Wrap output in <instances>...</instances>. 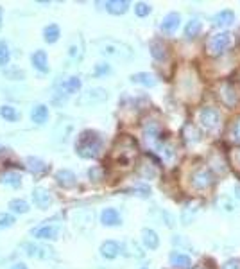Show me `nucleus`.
<instances>
[{"label": "nucleus", "instance_id": "obj_1", "mask_svg": "<svg viewBox=\"0 0 240 269\" xmlns=\"http://www.w3.org/2000/svg\"><path fill=\"white\" fill-rule=\"evenodd\" d=\"M102 151V138L97 131H82L76 142V152L81 158H97Z\"/></svg>", "mask_w": 240, "mask_h": 269}, {"label": "nucleus", "instance_id": "obj_2", "mask_svg": "<svg viewBox=\"0 0 240 269\" xmlns=\"http://www.w3.org/2000/svg\"><path fill=\"white\" fill-rule=\"evenodd\" d=\"M95 45L99 49V52L102 56H108V58H117V59H131L133 58V50L131 47H128L126 43L117 40H112V38H102V40H97Z\"/></svg>", "mask_w": 240, "mask_h": 269}, {"label": "nucleus", "instance_id": "obj_3", "mask_svg": "<svg viewBox=\"0 0 240 269\" xmlns=\"http://www.w3.org/2000/svg\"><path fill=\"white\" fill-rule=\"evenodd\" d=\"M231 41H233V36L231 33H217L208 40V54L210 56H221L231 47Z\"/></svg>", "mask_w": 240, "mask_h": 269}, {"label": "nucleus", "instance_id": "obj_4", "mask_svg": "<svg viewBox=\"0 0 240 269\" xmlns=\"http://www.w3.org/2000/svg\"><path fill=\"white\" fill-rule=\"evenodd\" d=\"M213 182H215V176L210 169H197L192 174V180H190L192 187L197 188V190L208 188L210 185H213Z\"/></svg>", "mask_w": 240, "mask_h": 269}, {"label": "nucleus", "instance_id": "obj_5", "mask_svg": "<svg viewBox=\"0 0 240 269\" xmlns=\"http://www.w3.org/2000/svg\"><path fill=\"white\" fill-rule=\"evenodd\" d=\"M199 122L201 126L205 129H215L217 126H219V122H221V115H219V111L215 110V108H211V106H208V108H203L199 113Z\"/></svg>", "mask_w": 240, "mask_h": 269}, {"label": "nucleus", "instance_id": "obj_6", "mask_svg": "<svg viewBox=\"0 0 240 269\" xmlns=\"http://www.w3.org/2000/svg\"><path fill=\"white\" fill-rule=\"evenodd\" d=\"M22 250L32 258H52L54 257V250H50L47 246L34 244V242H25V244H22Z\"/></svg>", "mask_w": 240, "mask_h": 269}, {"label": "nucleus", "instance_id": "obj_7", "mask_svg": "<svg viewBox=\"0 0 240 269\" xmlns=\"http://www.w3.org/2000/svg\"><path fill=\"white\" fill-rule=\"evenodd\" d=\"M32 199H34V205L38 206V208H41V210H47L48 206L54 203L52 194L43 187H36L34 190H32Z\"/></svg>", "mask_w": 240, "mask_h": 269}, {"label": "nucleus", "instance_id": "obj_8", "mask_svg": "<svg viewBox=\"0 0 240 269\" xmlns=\"http://www.w3.org/2000/svg\"><path fill=\"white\" fill-rule=\"evenodd\" d=\"M108 99V92L104 88H90L86 94L82 95L81 104H99V102H104Z\"/></svg>", "mask_w": 240, "mask_h": 269}, {"label": "nucleus", "instance_id": "obj_9", "mask_svg": "<svg viewBox=\"0 0 240 269\" xmlns=\"http://www.w3.org/2000/svg\"><path fill=\"white\" fill-rule=\"evenodd\" d=\"M58 234H59V224H43L40 228L32 230V235H34L36 239H41V240L58 239Z\"/></svg>", "mask_w": 240, "mask_h": 269}, {"label": "nucleus", "instance_id": "obj_10", "mask_svg": "<svg viewBox=\"0 0 240 269\" xmlns=\"http://www.w3.org/2000/svg\"><path fill=\"white\" fill-rule=\"evenodd\" d=\"M179 25H181V15L179 13H169L161 22V31L167 34H174Z\"/></svg>", "mask_w": 240, "mask_h": 269}, {"label": "nucleus", "instance_id": "obj_11", "mask_svg": "<svg viewBox=\"0 0 240 269\" xmlns=\"http://www.w3.org/2000/svg\"><path fill=\"white\" fill-rule=\"evenodd\" d=\"M120 252H122V246L118 244L117 240H106V242H102L100 244V255L104 258H117L118 255H120Z\"/></svg>", "mask_w": 240, "mask_h": 269}, {"label": "nucleus", "instance_id": "obj_12", "mask_svg": "<svg viewBox=\"0 0 240 269\" xmlns=\"http://www.w3.org/2000/svg\"><path fill=\"white\" fill-rule=\"evenodd\" d=\"M56 182H58V185H61L63 188H72V187H76L77 178L72 170L61 169L56 172Z\"/></svg>", "mask_w": 240, "mask_h": 269}, {"label": "nucleus", "instance_id": "obj_13", "mask_svg": "<svg viewBox=\"0 0 240 269\" xmlns=\"http://www.w3.org/2000/svg\"><path fill=\"white\" fill-rule=\"evenodd\" d=\"M100 222L104 226H120L122 219H120V214L115 208H104L100 214Z\"/></svg>", "mask_w": 240, "mask_h": 269}, {"label": "nucleus", "instance_id": "obj_14", "mask_svg": "<svg viewBox=\"0 0 240 269\" xmlns=\"http://www.w3.org/2000/svg\"><path fill=\"white\" fill-rule=\"evenodd\" d=\"M213 25L215 27H229V25L235 22V13L231 9H224V11H219L213 17Z\"/></svg>", "mask_w": 240, "mask_h": 269}, {"label": "nucleus", "instance_id": "obj_15", "mask_svg": "<svg viewBox=\"0 0 240 269\" xmlns=\"http://www.w3.org/2000/svg\"><path fill=\"white\" fill-rule=\"evenodd\" d=\"M25 167L29 172H32L34 176H41L45 174L48 170V165L45 162H41L40 158H34V156H29V158L25 160Z\"/></svg>", "mask_w": 240, "mask_h": 269}, {"label": "nucleus", "instance_id": "obj_16", "mask_svg": "<svg viewBox=\"0 0 240 269\" xmlns=\"http://www.w3.org/2000/svg\"><path fill=\"white\" fill-rule=\"evenodd\" d=\"M131 83H136V84H142V86H147V88H152L156 86V76H152L149 72H138V74H133L131 76Z\"/></svg>", "mask_w": 240, "mask_h": 269}, {"label": "nucleus", "instance_id": "obj_17", "mask_svg": "<svg viewBox=\"0 0 240 269\" xmlns=\"http://www.w3.org/2000/svg\"><path fill=\"white\" fill-rule=\"evenodd\" d=\"M31 63L34 65L36 70L40 72H48V59H47V52L45 50H36L32 56H31Z\"/></svg>", "mask_w": 240, "mask_h": 269}, {"label": "nucleus", "instance_id": "obj_18", "mask_svg": "<svg viewBox=\"0 0 240 269\" xmlns=\"http://www.w3.org/2000/svg\"><path fill=\"white\" fill-rule=\"evenodd\" d=\"M170 264H172V266H174L176 269H190V266H192V260H190V257H188V255H185V253L172 252V253H170Z\"/></svg>", "mask_w": 240, "mask_h": 269}, {"label": "nucleus", "instance_id": "obj_19", "mask_svg": "<svg viewBox=\"0 0 240 269\" xmlns=\"http://www.w3.org/2000/svg\"><path fill=\"white\" fill-rule=\"evenodd\" d=\"M142 242H144L145 248H149V250H156L160 246V237L154 230L144 228L142 230Z\"/></svg>", "mask_w": 240, "mask_h": 269}, {"label": "nucleus", "instance_id": "obj_20", "mask_svg": "<svg viewBox=\"0 0 240 269\" xmlns=\"http://www.w3.org/2000/svg\"><path fill=\"white\" fill-rule=\"evenodd\" d=\"M31 120L34 124H45L48 120V108L45 104H36L31 110Z\"/></svg>", "mask_w": 240, "mask_h": 269}, {"label": "nucleus", "instance_id": "obj_21", "mask_svg": "<svg viewBox=\"0 0 240 269\" xmlns=\"http://www.w3.org/2000/svg\"><path fill=\"white\" fill-rule=\"evenodd\" d=\"M106 9H108V13L118 17L129 9V2L128 0H110V2H106Z\"/></svg>", "mask_w": 240, "mask_h": 269}, {"label": "nucleus", "instance_id": "obj_22", "mask_svg": "<svg viewBox=\"0 0 240 269\" xmlns=\"http://www.w3.org/2000/svg\"><path fill=\"white\" fill-rule=\"evenodd\" d=\"M221 97H223L224 104H228V106H235L237 104V99H239V95H237V92H235V88L231 86L229 83L223 84V88H221Z\"/></svg>", "mask_w": 240, "mask_h": 269}, {"label": "nucleus", "instance_id": "obj_23", "mask_svg": "<svg viewBox=\"0 0 240 269\" xmlns=\"http://www.w3.org/2000/svg\"><path fill=\"white\" fill-rule=\"evenodd\" d=\"M79 88H81V79L76 76L68 77L66 81L61 84V90L64 92V95H72V94H77L79 92Z\"/></svg>", "mask_w": 240, "mask_h": 269}, {"label": "nucleus", "instance_id": "obj_24", "mask_svg": "<svg viewBox=\"0 0 240 269\" xmlns=\"http://www.w3.org/2000/svg\"><path fill=\"white\" fill-rule=\"evenodd\" d=\"M59 36H61V31L56 24H50L43 29V40L47 43H56L59 40Z\"/></svg>", "mask_w": 240, "mask_h": 269}, {"label": "nucleus", "instance_id": "obj_25", "mask_svg": "<svg viewBox=\"0 0 240 269\" xmlns=\"http://www.w3.org/2000/svg\"><path fill=\"white\" fill-rule=\"evenodd\" d=\"M151 56L158 61H163L167 58V47L163 45V41H152L151 43Z\"/></svg>", "mask_w": 240, "mask_h": 269}, {"label": "nucleus", "instance_id": "obj_26", "mask_svg": "<svg viewBox=\"0 0 240 269\" xmlns=\"http://www.w3.org/2000/svg\"><path fill=\"white\" fill-rule=\"evenodd\" d=\"M201 29H203V24H201L199 18H192L187 24V27H185V36L187 38H195L201 33Z\"/></svg>", "mask_w": 240, "mask_h": 269}, {"label": "nucleus", "instance_id": "obj_27", "mask_svg": "<svg viewBox=\"0 0 240 269\" xmlns=\"http://www.w3.org/2000/svg\"><path fill=\"white\" fill-rule=\"evenodd\" d=\"M0 183L11 185V187H20L22 185V176L18 172H6V174L0 176Z\"/></svg>", "mask_w": 240, "mask_h": 269}, {"label": "nucleus", "instance_id": "obj_28", "mask_svg": "<svg viewBox=\"0 0 240 269\" xmlns=\"http://www.w3.org/2000/svg\"><path fill=\"white\" fill-rule=\"evenodd\" d=\"M0 115H2V118H6L7 122H16L18 118H20V113L16 111V108L7 104H4L0 108Z\"/></svg>", "mask_w": 240, "mask_h": 269}, {"label": "nucleus", "instance_id": "obj_29", "mask_svg": "<svg viewBox=\"0 0 240 269\" xmlns=\"http://www.w3.org/2000/svg\"><path fill=\"white\" fill-rule=\"evenodd\" d=\"M9 208L15 214H27L29 212V203L25 199H11L9 201Z\"/></svg>", "mask_w": 240, "mask_h": 269}, {"label": "nucleus", "instance_id": "obj_30", "mask_svg": "<svg viewBox=\"0 0 240 269\" xmlns=\"http://www.w3.org/2000/svg\"><path fill=\"white\" fill-rule=\"evenodd\" d=\"M195 214H197V206L193 208L192 205H187V208H183V214H181V222L183 224H190V222L193 221V217H195Z\"/></svg>", "mask_w": 240, "mask_h": 269}, {"label": "nucleus", "instance_id": "obj_31", "mask_svg": "<svg viewBox=\"0 0 240 269\" xmlns=\"http://www.w3.org/2000/svg\"><path fill=\"white\" fill-rule=\"evenodd\" d=\"M15 222H16V221H15V216L7 214V212H2V214H0V230L11 228Z\"/></svg>", "mask_w": 240, "mask_h": 269}, {"label": "nucleus", "instance_id": "obj_32", "mask_svg": "<svg viewBox=\"0 0 240 269\" xmlns=\"http://www.w3.org/2000/svg\"><path fill=\"white\" fill-rule=\"evenodd\" d=\"M9 63V49L4 41H0V67H6Z\"/></svg>", "mask_w": 240, "mask_h": 269}, {"label": "nucleus", "instance_id": "obj_33", "mask_svg": "<svg viewBox=\"0 0 240 269\" xmlns=\"http://www.w3.org/2000/svg\"><path fill=\"white\" fill-rule=\"evenodd\" d=\"M112 72V67L108 63H97L95 65V70H94V76L95 77H100V76H106Z\"/></svg>", "mask_w": 240, "mask_h": 269}, {"label": "nucleus", "instance_id": "obj_34", "mask_svg": "<svg viewBox=\"0 0 240 269\" xmlns=\"http://www.w3.org/2000/svg\"><path fill=\"white\" fill-rule=\"evenodd\" d=\"M152 7L149 6V4H145V2H138L135 6V13H136V17H147L149 13H151Z\"/></svg>", "mask_w": 240, "mask_h": 269}, {"label": "nucleus", "instance_id": "obj_35", "mask_svg": "<svg viewBox=\"0 0 240 269\" xmlns=\"http://www.w3.org/2000/svg\"><path fill=\"white\" fill-rule=\"evenodd\" d=\"M172 242H174V246H177V248H185L188 252H192V244H190L185 237H181V235H176V237L172 239Z\"/></svg>", "mask_w": 240, "mask_h": 269}, {"label": "nucleus", "instance_id": "obj_36", "mask_svg": "<svg viewBox=\"0 0 240 269\" xmlns=\"http://www.w3.org/2000/svg\"><path fill=\"white\" fill-rule=\"evenodd\" d=\"M219 206H221V208H223V210H226V212H233L235 210V205L233 203H231V201H229L228 198H219Z\"/></svg>", "mask_w": 240, "mask_h": 269}, {"label": "nucleus", "instance_id": "obj_37", "mask_svg": "<svg viewBox=\"0 0 240 269\" xmlns=\"http://www.w3.org/2000/svg\"><path fill=\"white\" fill-rule=\"evenodd\" d=\"M229 136H231V140L240 142V120H237V122L233 124V128L229 131Z\"/></svg>", "mask_w": 240, "mask_h": 269}, {"label": "nucleus", "instance_id": "obj_38", "mask_svg": "<svg viewBox=\"0 0 240 269\" xmlns=\"http://www.w3.org/2000/svg\"><path fill=\"white\" fill-rule=\"evenodd\" d=\"M88 176L94 182H99V180H102V169H100V167H92V169L88 170Z\"/></svg>", "mask_w": 240, "mask_h": 269}, {"label": "nucleus", "instance_id": "obj_39", "mask_svg": "<svg viewBox=\"0 0 240 269\" xmlns=\"http://www.w3.org/2000/svg\"><path fill=\"white\" fill-rule=\"evenodd\" d=\"M223 269H240V260L239 258H229L223 264Z\"/></svg>", "mask_w": 240, "mask_h": 269}, {"label": "nucleus", "instance_id": "obj_40", "mask_svg": "<svg viewBox=\"0 0 240 269\" xmlns=\"http://www.w3.org/2000/svg\"><path fill=\"white\" fill-rule=\"evenodd\" d=\"M6 76L7 77H13V79H24L25 74L22 70H16V68H15V70H7Z\"/></svg>", "mask_w": 240, "mask_h": 269}, {"label": "nucleus", "instance_id": "obj_41", "mask_svg": "<svg viewBox=\"0 0 240 269\" xmlns=\"http://www.w3.org/2000/svg\"><path fill=\"white\" fill-rule=\"evenodd\" d=\"M70 56L72 58H79V56H81V52H79V49H77L76 45H72L70 47Z\"/></svg>", "mask_w": 240, "mask_h": 269}, {"label": "nucleus", "instance_id": "obj_42", "mask_svg": "<svg viewBox=\"0 0 240 269\" xmlns=\"http://www.w3.org/2000/svg\"><path fill=\"white\" fill-rule=\"evenodd\" d=\"M11 269H27V266H25V264H22V262H16V264H13Z\"/></svg>", "mask_w": 240, "mask_h": 269}, {"label": "nucleus", "instance_id": "obj_43", "mask_svg": "<svg viewBox=\"0 0 240 269\" xmlns=\"http://www.w3.org/2000/svg\"><path fill=\"white\" fill-rule=\"evenodd\" d=\"M235 196H237V199L240 201V183H237V185H235Z\"/></svg>", "mask_w": 240, "mask_h": 269}, {"label": "nucleus", "instance_id": "obj_44", "mask_svg": "<svg viewBox=\"0 0 240 269\" xmlns=\"http://www.w3.org/2000/svg\"><path fill=\"white\" fill-rule=\"evenodd\" d=\"M235 160H237V164H239L237 167L240 169V151H239V152H235Z\"/></svg>", "mask_w": 240, "mask_h": 269}, {"label": "nucleus", "instance_id": "obj_45", "mask_svg": "<svg viewBox=\"0 0 240 269\" xmlns=\"http://www.w3.org/2000/svg\"><path fill=\"white\" fill-rule=\"evenodd\" d=\"M2 15H4V9L0 7V27H2Z\"/></svg>", "mask_w": 240, "mask_h": 269}, {"label": "nucleus", "instance_id": "obj_46", "mask_svg": "<svg viewBox=\"0 0 240 269\" xmlns=\"http://www.w3.org/2000/svg\"><path fill=\"white\" fill-rule=\"evenodd\" d=\"M142 269H147V268H142Z\"/></svg>", "mask_w": 240, "mask_h": 269}]
</instances>
